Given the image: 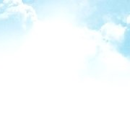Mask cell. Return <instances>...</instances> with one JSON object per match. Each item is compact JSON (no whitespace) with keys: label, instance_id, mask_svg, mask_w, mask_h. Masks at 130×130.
I'll return each mask as SVG.
<instances>
[]
</instances>
